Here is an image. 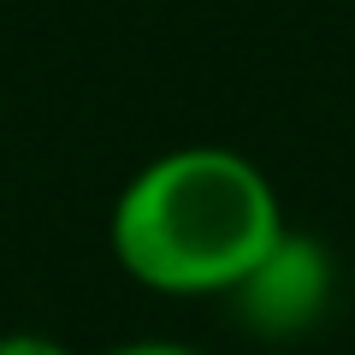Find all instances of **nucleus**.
Here are the masks:
<instances>
[{"label":"nucleus","mask_w":355,"mask_h":355,"mask_svg":"<svg viewBox=\"0 0 355 355\" xmlns=\"http://www.w3.org/2000/svg\"><path fill=\"white\" fill-rule=\"evenodd\" d=\"M0 355H71L48 331H0Z\"/></svg>","instance_id":"7ed1b4c3"},{"label":"nucleus","mask_w":355,"mask_h":355,"mask_svg":"<svg viewBox=\"0 0 355 355\" xmlns=\"http://www.w3.org/2000/svg\"><path fill=\"white\" fill-rule=\"evenodd\" d=\"M107 355H202V349H190V343H160V338H137V343H119V349H107Z\"/></svg>","instance_id":"20e7f679"},{"label":"nucleus","mask_w":355,"mask_h":355,"mask_svg":"<svg viewBox=\"0 0 355 355\" xmlns=\"http://www.w3.org/2000/svg\"><path fill=\"white\" fill-rule=\"evenodd\" d=\"M284 231L272 178L225 142H184L125 178L107 214V243L142 291L196 302L231 296Z\"/></svg>","instance_id":"f257e3e1"},{"label":"nucleus","mask_w":355,"mask_h":355,"mask_svg":"<svg viewBox=\"0 0 355 355\" xmlns=\"http://www.w3.org/2000/svg\"><path fill=\"white\" fill-rule=\"evenodd\" d=\"M331 284H338V266H331V249L308 231H279V243L261 254L237 279V291L225 296L231 314L266 343L302 338L320 314L331 308Z\"/></svg>","instance_id":"f03ea898"}]
</instances>
